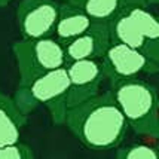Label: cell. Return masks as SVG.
I'll list each match as a JSON object with an SVG mask.
<instances>
[{"label":"cell","mask_w":159,"mask_h":159,"mask_svg":"<svg viewBox=\"0 0 159 159\" xmlns=\"http://www.w3.org/2000/svg\"><path fill=\"white\" fill-rule=\"evenodd\" d=\"M64 125L91 150L116 149L129 128L110 91L69 107Z\"/></svg>","instance_id":"obj_1"},{"label":"cell","mask_w":159,"mask_h":159,"mask_svg":"<svg viewBox=\"0 0 159 159\" xmlns=\"http://www.w3.org/2000/svg\"><path fill=\"white\" fill-rule=\"evenodd\" d=\"M110 94L129 128L137 134L156 139L159 135L158 91L137 77L111 83Z\"/></svg>","instance_id":"obj_2"},{"label":"cell","mask_w":159,"mask_h":159,"mask_svg":"<svg viewBox=\"0 0 159 159\" xmlns=\"http://www.w3.org/2000/svg\"><path fill=\"white\" fill-rule=\"evenodd\" d=\"M67 91L69 75L66 66L45 71L25 83H18L14 101L25 116L36 106L43 104L48 107L51 118L55 125H64L67 115Z\"/></svg>","instance_id":"obj_3"},{"label":"cell","mask_w":159,"mask_h":159,"mask_svg":"<svg viewBox=\"0 0 159 159\" xmlns=\"http://www.w3.org/2000/svg\"><path fill=\"white\" fill-rule=\"evenodd\" d=\"M15 60L20 73V83H25L45 71L66 66L62 43L52 37L22 39L14 46Z\"/></svg>","instance_id":"obj_4"},{"label":"cell","mask_w":159,"mask_h":159,"mask_svg":"<svg viewBox=\"0 0 159 159\" xmlns=\"http://www.w3.org/2000/svg\"><path fill=\"white\" fill-rule=\"evenodd\" d=\"M100 60L104 77L110 83L137 77L141 73H156L159 66V61L149 58L140 49L115 42L109 45Z\"/></svg>","instance_id":"obj_5"},{"label":"cell","mask_w":159,"mask_h":159,"mask_svg":"<svg viewBox=\"0 0 159 159\" xmlns=\"http://www.w3.org/2000/svg\"><path fill=\"white\" fill-rule=\"evenodd\" d=\"M58 6L54 0H21L16 7V22L22 39H39L52 34Z\"/></svg>","instance_id":"obj_6"},{"label":"cell","mask_w":159,"mask_h":159,"mask_svg":"<svg viewBox=\"0 0 159 159\" xmlns=\"http://www.w3.org/2000/svg\"><path fill=\"white\" fill-rule=\"evenodd\" d=\"M69 75V91L66 103L73 107L98 94L104 79L101 64L98 60H76L66 64Z\"/></svg>","instance_id":"obj_7"},{"label":"cell","mask_w":159,"mask_h":159,"mask_svg":"<svg viewBox=\"0 0 159 159\" xmlns=\"http://www.w3.org/2000/svg\"><path fill=\"white\" fill-rule=\"evenodd\" d=\"M110 43L109 24L92 21L83 33L62 45L66 64L76 60H100Z\"/></svg>","instance_id":"obj_8"},{"label":"cell","mask_w":159,"mask_h":159,"mask_svg":"<svg viewBox=\"0 0 159 159\" xmlns=\"http://www.w3.org/2000/svg\"><path fill=\"white\" fill-rule=\"evenodd\" d=\"M109 24V33H110V42L115 43H124L131 48L140 49L143 54L152 58L155 61H159V42L147 40L144 36L140 33L137 25L132 22L129 15L125 12V9L118 14Z\"/></svg>","instance_id":"obj_9"},{"label":"cell","mask_w":159,"mask_h":159,"mask_svg":"<svg viewBox=\"0 0 159 159\" xmlns=\"http://www.w3.org/2000/svg\"><path fill=\"white\" fill-rule=\"evenodd\" d=\"M92 21L82 9L70 2H64L58 6V16L54 27L55 39L60 43H67L76 36L83 33L91 25Z\"/></svg>","instance_id":"obj_10"},{"label":"cell","mask_w":159,"mask_h":159,"mask_svg":"<svg viewBox=\"0 0 159 159\" xmlns=\"http://www.w3.org/2000/svg\"><path fill=\"white\" fill-rule=\"evenodd\" d=\"M27 124V116L18 109L14 98L0 92V146L20 141L21 129Z\"/></svg>","instance_id":"obj_11"},{"label":"cell","mask_w":159,"mask_h":159,"mask_svg":"<svg viewBox=\"0 0 159 159\" xmlns=\"http://www.w3.org/2000/svg\"><path fill=\"white\" fill-rule=\"evenodd\" d=\"M67 2L79 6L89 16L91 21L97 22H109L118 14H120L126 6L134 3L147 5L146 0H67Z\"/></svg>","instance_id":"obj_12"},{"label":"cell","mask_w":159,"mask_h":159,"mask_svg":"<svg viewBox=\"0 0 159 159\" xmlns=\"http://www.w3.org/2000/svg\"><path fill=\"white\" fill-rule=\"evenodd\" d=\"M118 159H158L159 152L156 147L150 144L135 143V144L125 146L116 150Z\"/></svg>","instance_id":"obj_13"},{"label":"cell","mask_w":159,"mask_h":159,"mask_svg":"<svg viewBox=\"0 0 159 159\" xmlns=\"http://www.w3.org/2000/svg\"><path fill=\"white\" fill-rule=\"evenodd\" d=\"M34 158V153L31 147L21 141L12 144L0 146V159H31Z\"/></svg>","instance_id":"obj_14"},{"label":"cell","mask_w":159,"mask_h":159,"mask_svg":"<svg viewBox=\"0 0 159 159\" xmlns=\"http://www.w3.org/2000/svg\"><path fill=\"white\" fill-rule=\"evenodd\" d=\"M11 3V0H0V7H5Z\"/></svg>","instance_id":"obj_15"},{"label":"cell","mask_w":159,"mask_h":159,"mask_svg":"<svg viewBox=\"0 0 159 159\" xmlns=\"http://www.w3.org/2000/svg\"><path fill=\"white\" fill-rule=\"evenodd\" d=\"M146 2H147V5H149V6H150V5H156V3H158V0H146Z\"/></svg>","instance_id":"obj_16"}]
</instances>
